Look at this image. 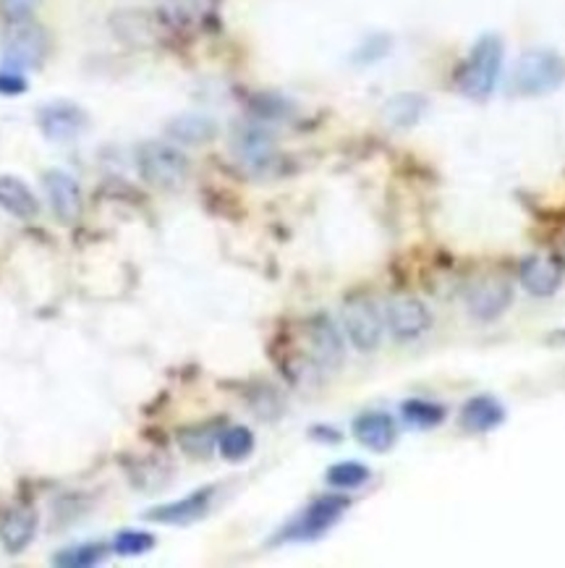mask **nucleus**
Segmentation results:
<instances>
[{
  "mask_svg": "<svg viewBox=\"0 0 565 568\" xmlns=\"http://www.w3.org/2000/svg\"><path fill=\"white\" fill-rule=\"evenodd\" d=\"M503 71V43L501 37L484 35L469 50L467 61L456 74V84L471 100H484L497 87Z\"/></svg>",
  "mask_w": 565,
  "mask_h": 568,
  "instance_id": "obj_1",
  "label": "nucleus"
},
{
  "mask_svg": "<svg viewBox=\"0 0 565 568\" xmlns=\"http://www.w3.org/2000/svg\"><path fill=\"white\" fill-rule=\"evenodd\" d=\"M50 56V35L43 24L32 19H16L9 22L0 37V58L5 69L32 71L43 69Z\"/></svg>",
  "mask_w": 565,
  "mask_h": 568,
  "instance_id": "obj_2",
  "label": "nucleus"
},
{
  "mask_svg": "<svg viewBox=\"0 0 565 568\" xmlns=\"http://www.w3.org/2000/svg\"><path fill=\"white\" fill-rule=\"evenodd\" d=\"M137 170L150 184L152 189L176 191L181 189L189 178V157L184 155L176 144L150 140L137 147Z\"/></svg>",
  "mask_w": 565,
  "mask_h": 568,
  "instance_id": "obj_3",
  "label": "nucleus"
},
{
  "mask_svg": "<svg viewBox=\"0 0 565 568\" xmlns=\"http://www.w3.org/2000/svg\"><path fill=\"white\" fill-rule=\"evenodd\" d=\"M565 82V58L561 52L537 48L523 52L518 58L514 74H510V90L523 97H542L561 90Z\"/></svg>",
  "mask_w": 565,
  "mask_h": 568,
  "instance_id": "obj_4",
  "label": "nucleus"
},
{
  "mask_svg": "<svg viewBox=\"0 0 565 568\" xmlns=\"http://www.w3.org/2000/svg\"><path fill=\"white\" fill-rule=\"evenodd\" d=\"M349 506L351 500L338 493L315 498L296 519H291L289 524L278 532L275 543H311V540L325 537V532H330L332 526L343 519Z\"/></svg>",
  "mask_w": 565,
  "mask_h": 568,
  "instance_id": "obj_5",
  "label": "nucleus"
},
{
  "mask_svg": "<svg viewBox=\"0 0 565 568\" xmlns=\"http://www.w3.org/2000/svg\"><path fill=\"white\" fill-rule=\"evenodd\" d=\"M343 328L349 341L354 343L358 352L369 354L380 348L382 333H385V315L380 312L375 301L367 296H356L349 299L343 307Z\"/></svg>",
  "mask_w": 565,
  "mask_h": 568,
  "instance_id": "obj_6",
  "label": "nucleus"
},
{
  "mask_svg": "<svg viewBox=\"0 0 565 568\" xmlns=\"http://www.w3.org/2000/svg\"><path fill=\"white\" fill-rule=\"evenodd\" d=\"M231 150H234V157L242 163V168L257 176L270 174L278 163L275 137L268 129L257 127V123H242L234 131Z\"/></svg>",
  "mask_w": 565,
  "mask_h": 568,
  "instance_id": "obj_7",
  "label": "nucleus"
},
{
  "mask_svg": "<svg viewBox=\"0 0 565 568\" xmlns=\"http://www.w3.org/2000/svg\"><path fill=\"white\" fill-rule=\"evenodd\" d=\"M37 127L48 142H74L90 129V114L74 100H52L37 110Z\"/></svg>",
  "mask_w": 565,
  "mask_h": 568,
  "instance_id": "obj_8",
  "label": "nucleus"
},
{
  "mask_svg": "<svg viewBox=\"0 0 565 568\" xmlns=\"http://www.w3.org/2000/svg\"><path fill=\"white\" fill-rule=\"evenodd\" d=\"M110 29L131 48H152L163 35V22L148 9H121L110 16Z\"/></svg>",
  "mask_w": 565,
  "mask_h": 568,
  "instance_id": "obj_9",
  "label": "nucleus"
},
{
  "mask_svg": "<svg viewBox=\"0 0 565 568\" xmlns=\"http://www.w3.org/2000/svg\"><path fill=\"white\" fill-rule=\"evenodd\" d=\"M215 493H217L215 485L199 487V490L186 495L181 500H170V504L150 508V511L144 513V519L155 521V524H170V526L195 524V521L204 519L210 513Z\"/></svg>",
  "mask_w": 565,
  "mask_h": 568,
  "instance_id": "obj_10",
  "label": "nucleus"
},
{
  "mask_svg": "<svg viewBox=\"0 0 565 568\" xmlns=\"http://www.w3.org/2000/svg\"><path fill=\"white\" fill-rule=\"evenodd\" d=\"M514 304V286L505 279H484L469 288L467 312L476 322H495Z\"/></svg>",
  "mask_w": 565,
  "mask_h": 568,
  "instance_id": "obj_11",
  "label": "nucleus"
},
{
  "mask_svg": "<svg viewBox=\"0 0 565 568\" xmlns=\"http://www.w3.org/2000/svg\"><path fill=\"white\" fill-rule=\"evenodd\" d=\"M385 326L398 341H414L432 328V312L427 304L414 296H398L385 307Z\"/></svg>",
  "mask_w": 565,
  "mask_h": 568,
  "instance_id": "obj_12",
  "label": "nucleus"
},
{
  "mask_svg": "<svg viewBox=\"0 0 565 568\" xmlns=\"http://www.w3.org/2000/svg\"><path fill=\"white\" fill-rule=\"evenodd\" d=\"M565 281V260L557 255H531L521 262V283L537 299H550Z\"/></svg>",
  "mask_w": 565,
  "mask_h": 568,
  "instance_id": "obj_13",
  "label": "nucleus"
},
{
  "mask_svg": "<svg viewBox=\"0 0 565 568\" xmlns=\"http://www.w3.org/2000/svg\"><path fill=\"white\" fill-rule=\"evenodd\" d=\"M43 189L50 202L52 215H56L58 221L66 223V226L79 221V215H82V189H79L74 176L58 168L45 170Z\"/></svg>",
  "mask_w": 565,
  "mask_h": 568,
  "instance_id": "obj_14",
  "label": "nucleus"
},
{
  "mask_svg": "<svg viewBox=\"0 0 565 568\" xmlns=\"http://www.w3.org/2000/svg\"><path fill=\"white\" fill-rule=\"evenodd\" d=\"M311 359L322 369H338L345 359V343L341 330L328 315H315L307 328Z\"/></svg>",
  "mask_w": 565,
  "mask_h": 568,
  "instance_id": "obj_15",
  "label": "nucleus"
},
{
  "mask_svg": "<svg viewBox=\"0 0 565 568\" xmlns=\"http://www.w3.org/2000/svg\"><path fill=\"white\" fill-rule=\"evenodd\" d=\"M354 438L375 453H388L398 440V427L388 412H364L354 419Z\"/></svg>",
  "mask_w": 565,
  "mask_h": 568,
  "instance_id": "obj_16",
  "label": "nucleus"
},
{
  "mask_svg": "<svg viewBox=\"0 0 565 568\" xmlns=\"http://www.w3.org/2000/svg\"><path fill=\"white\" fill-rule=\"evenodd\" d=\"M37 532V513L32 508H13L0 521V545L9 556H19L32 545Z\"/></svg>",
  "mask_w": 565,
  "mask_h": 568,
  "instance_id": "obj_17",
  "label": "nucleus"
},
{
  "mask_svg": "<svg viewBox=\"0 0 565 568\" xmlns=\"http://www.w3.org/2000/svg\"><path fill=\"white\" fill-rule=\"evenodd\" d=\"M0 210L19 221H35L39 215V202L19 176H0Z\"/></svg>",
  "mask_w": 565,
  "mask_h": 568,
  "instance_id": "obj_18",
  "label": "nucleus"
},
{
  "mask_svg": "<svg viewBox=\"0 0 565 568\" xmlns=\"http://www.w3.org/2000/svg\"><path fill=\"white\" fill-rule=\"evenodd\" d=\"M505 422V406L495 395H474L461 409V427L469 433H492Z\"/></svg>",
  "mask_w": 565,
  "mask_h": 568,
  "instance_id": "obj_19",
  "label": "nucleus"
},
{
  "mask_svg": "<svg viewBox=\"0 0 565 568\" xmlns=\"http://www.w3.org/2000/svg\"><path fill=\"white\" fill-rule=\"evenodd\" d=\"M168 134H170V140H176L181 144H204V142L215 140L217 123L208 116L186 114V116L173 118V121L168 123Z\"/></svg>",
  "mask_w": 565,
  "mask_h": 568,
  "instance_id": "obj_20",
  "label": "nucleus"
},
{
  "mask_svg": "<svg viewBox=\"0 0 565 568\" xmlns=\"http://www.w3.org/2000/svg\"><path fill=\"white\" fill-rule=\"evenodd\" d=\"M401 414L405 425L416 429H432L443 425L445 417H448V412H445L443 404H435V401H427V399H409L401 406Z\"/></svg>",
  "mask_w": 565,
  "mask_h": 568,
  "instance_id": "obj_21",
  "label": "nucleus"
},
{
  "mask_svg": "<svg viewBox=\"0 0 565 568\" xmlns=\"http://www.w3.org/2000/svg\"><path fill=\"white\" fill-rule=\"evenodd\" d=\"M424 105H427V100L419 95H398L388 105H385V121L396 129L414 127V123L424 114Z\"/></svg>",
  "mask_w": 565,
  "mask_h": 568,
  "instance_id": "obj_22",
  "label": "nucleus"
},
{
  "mask_svg": "<svg viewBox=\"0 0 565 568\" xmlns=\"http://www.w3.org/2000/svg\"><path fill=\"white\" fill-rule=\"evenodd\" d=\"M369 477V466L362 464V461H341V464H332L325 474L328 485L336 487V490H356V487L367 485Z\"/></svg>",
  "mask_w": 565,
  "mask_h": 568,
  "instance_id": "obj_23",
  "label": "nucleus"
},
{
  "mask_svg": "<svg viewBox=\"0 0 565 568\" xmlns=\"http://www.w3.org/2000/svg\"><path fill=\"white\" fill-rule=\"evenodd\" d=\"M108 547L99 545V543H82L74 547H66V551L56 553L52 558V566H63V568H86V566H95L99 560L105 558Z\"/></svg>",
  "mask_w": 565,
  "mask_h": 568,
  "instance_id": "obj_24",
  "label": "nucleus"
},
{
  "mask_svg": "<svg viewBox=\"0 0 565 568\" xmlns=\"http://www.w3.org/2000/svg\"><path fill=\"white\" fill-rule=\"evenodd\" d=\"M251 451H255V435H251V429L236 425L221 435V453L225 461H234L236 464V461L249 459Z\"/></svg>",
  "mask_w": 565,
  "mask_h": 568,
  "instance_id": "obj_25",
  "label": "nucleus"
},
{
  "mask_svg": "<svg viewBox=\"0 0 565 568\" xmlns=\"http://www.w3.org/2000/svg\"><path fill=\"white\" fill-rule=\"evenodd\" d=\"M152 547H155V537H152L150 532L123 530V532L116 534V540H113V551H116L118 556H123V558L144 556V553H150Z\"/></svg>",
  "mask_w": 565,
  "mask_h": 568,
  "instance_id": "obj_26",
  "label": "nucleus"
},
{
  "mask_svg": "<svg viewBox=\"0 0 565 568\" xmlns=\"http://www.w3.org/2000/svg\"><path fill=\"white\" fill-rule=\"evenodd\" d=\"M178 442H181V448L186 453L191 455H208L210 448H212V433H202V427H195V429H184L181 435H178Z\"/></svg>",
  "mask_w": 565,
  "mask_h": 568,
  "instance_id": "obj_27",
  "label": "nucleus"
},
{
  "mask_svg": "<svg viewBox=\"0 0 565 568\" xmlns=\"http://www.w3.org/2000/svg\"><path fill=\"white\" fill-rule=\"evenodd\" d=\"M26 87V79L22 71H13V69H0V95L3 97H19L24 95Z\"/></svg>",
  "mask_w": 565,
  "mask_h": 568,
  "instance_id": "obj_28",
  "label": "nucleus"
},
{
  "mask_svg": "<svg viewBox=\"0 0 565 568\" xmlns=\"http://www.w3.org/2000/svg\"><path fill=\"white\" fill-rule=\"evenodd\" d=\"M39 3L43 0H0V11L5 13L9 22H16V19H30Z\"/></svg>",
  "mask_w": 565,
  "mask_h": 568,
  "instance_id": "obj_29",
  "label": "nucleus"
},
{
  "mask_svg": "<svg viewBox=\"0 0 565 568\" xmlns=\"http://www.w3.org/2000/svg\"><path fill=\"white\" fill-rule=\"evenodd\" d=\"M550 343H555V346H565V328H557L553 333L548 335Z\"/></svg>",
  "mask_w": 565,
  "mask_h": 568,
  "instance_id": "obj_30",
  "label": "nucleus"
}]
</instances>
